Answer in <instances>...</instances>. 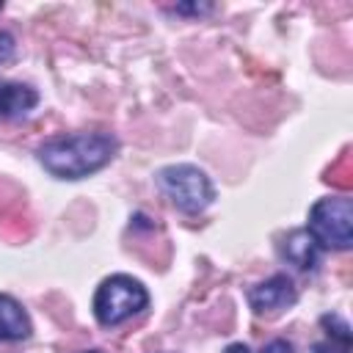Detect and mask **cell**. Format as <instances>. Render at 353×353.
I'll return each mask as SVG.
<instances>
[{
	"mask_svg": "<svg viewBox=\"0 0 353 353\" xmlns=\"http://www.w3.org/2000/svg\"><path fill=\"white\" fill-rule=\"evenodd\" d=\"M262 353H295L292 350V345L290 342H284V339H273V342H268L265 345V350Z\"/></svg>",
	"mask_w": 353,
	"mask_h": 353,
	"instance_id": "11",
	"label": "cell"
},
{
	"mask_svg": "<svg viewBox=\"0 0 353 353\" xmlns=\"http://www.w3.org/2000/svg\"><path fill=\"white\" fill-rule=\"evenodd\" d=\"M11 52H14V39H11L8 33H3V30H0V63H3V61H8V58H11Z\"/></svg>",
	"mask_w": 353,
	"mask_h": 353,
	"instance_id": "10",
	"label": "cell"
},
{
	"mask_svg": "<svg viewBox=\"0 0 353 353\" xmlns=\"http://www.w3.org/2000/svg\"><path fill=\"white\" fill-rule=\"evenodd\" d=\"M36 102H39V94L30 85L0 80V116H6V119L25 116L28 110L36 108Z\"/></svg>",
	"mask_w": 353,
	"mask_h": 353,
	"instance_id": "7",
	"label": "cell"
},
{
	"mask_svg": "<svg viewBox=\"0 0 353 353\" xmlns=\"http://www.w3.org/2000/svg\"><path fill=\"white\" fill-rule=\"evenodd\" d=\"M281 254L287 262H292L295 268L301 270H312L317 265V256H320V245L314 243V237L306 232V229H295L284 237L281 243Z\"/></svg>",
	"mask_w": 353,
	"mask_h": 353,
	"instance_id": "6",
	"label": "cell"
},
{
	"mask_svg": "<svg viewBox=\"0 0 353 353\" xmlns=\"http://www.w3.org/2000/svg\"><path fill=\"white\" fill-rule=\"evenodd\" d=\"M223 353H248V347L245 345H229Z\"/></svg>",
	"mask_w": 353,
	"mask_h": 353,
	"instance_id": "14",
	"label": "cell"
},
{
	"mask_svg": "<svg viewBox=\"0 0 353 353\" xmlns=\"http://www.w3.org/2000/svg\"><path fill=\"white\" fill-rule=\"evenodd\" d=\"M323 325H334V331H328V334H331L334 339H339L342 347H350V328H347V323H342L339 317L325 314V317H323Z\"/></svg>",
	"mask_w": 353,
	"mask_h": 353,
	"instance_id": "9",
	"label": "cell"
},
{
	"mask_svg": "<svg viewBox=\"0 0 353 353\" xmlns=\"http://www.w3.org/2000/svg\"><path fill=\"white\" fill-rule=\"evenodd\" d=\"M314 353H347V347H336L334 342H323V345H314Z\"/></svg>",
	"mask_w": 353,
	"mask_h": 353,
	"instance_id": "12",
	"label": "cell"
},
{
	"mask_svg": "<svg viewBox=\"0 0 353 353\" xmlns=\"http://www.w3.org/2000/svg\"><path fill=\"white\" fill-rule=\"evenodd\" d=\"M176 11L179 14H201V11H210V6L204 3V6H176Z\"/></svg>",
	"mask_w": 353,
	"mask_h": 353,
	"instance_id": "13",
	"label": "cell"
},
{
	"mask_svg": "<svg viewBox=\"0 0 353 353\" xmlns=\"http://www.w3.org/2000/svg\"><path fill=\"white\" fill-rule=\"evenodd\" d=\"M317 245L345 251L353 245V201L345 196H325L309 210V229Z\"/></svg>",
	"mask_w": 353,
	"mask_h": 353,
	"instance_id": "2",
	"label": "cell"
},
{
	"mask_svg": "<svg viewBox=\"0 0 353 353\" xmlns=\"http://www.w3.org/2000/svg\"><path fill=\"white\" fill-rule=\"evenodd\" d=\"M157 188L165 193V199L182 210V212H201L212 204L215 199V190L207 179V174L196 165H168L157 174Z\"/></svg>",
	"mask_w": 353,
	"mask_h": 353,
	"instance_id": "3",
	"label": "cell"
},
{
	"mask_svg": "<svg viewBox=\"0 0 353 353\" xmlns=\"http://www.w3.org/2000/svg\"><path fill=\"white\" fill-rule=\"evenodd\" d=\"M30 334V320L25 309L11 298L0 295V342H17Z\"/></svg>",
	"mask_w": 353,
	"mask_h": 353,
	"instance_id": "8",
	"label": "cell"
},
{
	"mask_svg": "<svg viewBox=\"0 0 353 353\" xmlns=\"http://www.w3.org/2000/svg\"><path fill=\"white\" fill-rule=\"evenodd\" d=\"M116 138L108 132L58 135L39 146V160L58 179H83L108 165L116 154Z\"/></svg>",
	"mask_w": 353,
	"mask_h": 353,
	"instance_id": "1",
	"label": "cell"
},
{
	"mask_svg": "<svg viewBox=\"0 0 353 353\" xmlns=\"http://www.w3.org/2000/svg\"><path fill=\"white\" fill-rule=\"evenodd\" d=\"M149 303L146 287L132 276H110L94 295V314L102 325H119Z\"/></svg>",
	"mask_w": 353,
	"mask_h": 353,
	"instance_id": "4",
	"label": "cell"
},
{
	"mask_svg": "<svg viewBox=\"0 0 353 353\" xmlns=\"http://www.w3.org/2000/svg\"><path fill=\"white\" fill-rule=\"evenodd\" d=\"M248 303L256 314H273L295 303V287L287 276H270L248 292Z\"/></svg>",
	"mask_w": 353,
	"mask_h": 353,
	"instance_id": "5",
	"label": "cell"
},
{
	"mask_svg": "<svg viewBox=\"0 0 353 353\" xmlns=\"http://www.w3.org/2000/svg\"><path fill=\"white\" fill-rule=\"evenodd\" d=\"M91 353H97V350H91Z\"/></svg>",
	"mask_w": 353,
	"mask_h": 353,
	"instance_id": "15",
	"label": "cell"
}]
</instances>
